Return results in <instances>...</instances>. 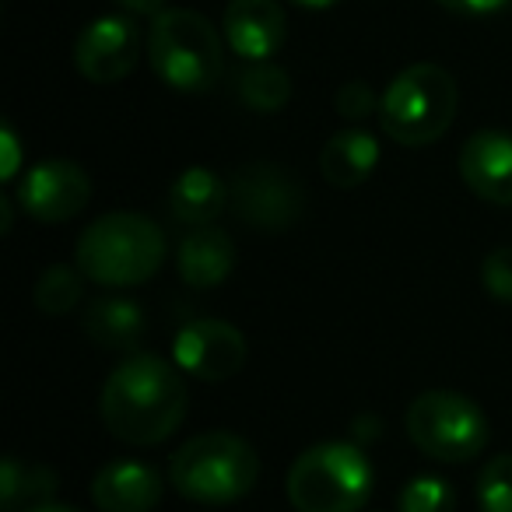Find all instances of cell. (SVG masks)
Returning <instances> with one entry per match:
<instances>
[{
  "instance_id": "cell-1",
  "label": "cell",
  "mask_w": 512,
  "mask_h": 512,
  "mask_svg": "<svg viewBox=\"0 0 512 512\" xmlns=\"http://www.w3.org/2000/svg\"><path fill=\"white\" fill-rule=\"evenodd\" d=\"M190 393L176 362L158 355H130L102 386V421L120 442L158 446L186 418Z\"/></svg>"
},
{
  "instance_id": "cell-2",
  "label": "cell",
  "mask_w": 512,
  "mask_h": 512,
  "mask_svg": "<svg viewBox=\"0 0 512 512\" xmlns=\"http://www.w3.org/2000/svg\"><path fill=\"white\" fill-rule=\"evenodd\" d=\"M74 264L102 288H134L165 264V235L144 214H106L78 235Z\"/></svg>"
},
{
  "instance_id": "cell-3",
  "label": "cell",
  "mask_w": 512,
  "mask_h": 512,
  "mask_svg": "<svg viewBox=\"0 0 512 512\" xmlns=\"http://www.w3.org/2000/svg\"><path fill=\"white\" fill-rule=\"evenodd\" d=\"M148 64L162 85L183 95H207L225 74L221 32L204 15L169 8L148 29Z\"/></svg>"
},
{
  "instance_id": "cell-4",
  "label": "cell",
  "mask_w": 512,
  "mask_h": 512,
  "mask_svg": "<svg viewBox=\"0 0 512 512\" xmlns=\"http://www.w3.org/2000/svg\"><path fill=\"white\" fill-rule=\"evenodd\" d=\"M169 481L197 505L239 502L260 481V456L242 435L204 432L172 456Z\"/></svg>"
},
{
  "instance_id": "cell-5",
  "label": "cell",
  "mask_w": 512,
  "mask_h": 512,
  "mask_svg": "<svg viewBox=\"0 0 512 512\" xmlns=\"http://www.w3.org/2000/svg\"><path fill=\"white\" fill-rule=\"evenodd\" d=\"M456 116V81L439 64H414L386 85L379 127L393 144L425 148L449 130Z\"/></svg>"
},
{
  "instance_id": "cell-6",
  "label": "cell",
  "mask_w": 512,
  "mask_h": 512,
  "mask_svg": "<svg viewBox=\"0 0 512 512\" xmlns=\"http://www.w3.org/2000/svg\"><path fill=\"white\" fill-rule=\"evenodd\" d=\"M372 495V463L351 442H320L288 470L295 512H362Z\"/></svg>"
},
{
  "instance_id": "cell-7",
  "label": "cell",
  "mask_w": 512,
  "mask_h": 512,
  "mask_svg": "<svg viewBox=\"0 0 512 512\" xmlns=\"http://www.w3.org/2000/svg\"><path fill=\"white\" fill-rule=\"evenodd\" d=\"M411 442L439 463H467L488 446V418L456 390H425L407 407Z\"/></svg>"
},
{
  "instance_id": "cell-8",
  "label": "cell",
  "mask_w": 512,
  "mask_h": 512,
  "mask_svg": "<svg viewBox=\"0 0 512 512\" xmlns=\"http://www.w3.org/2000/svg\"><path fill=\"white\" fill-rule=\"evenodd\" d=\"M228 190H232V211L239 214L242 225L264 235L288 232L306 214V190L278 162L242 165L228 183Z\"/></svg>"
},
{
  "instance_id": "cell-9",
  "label": "cell",
  "mask_w": 512,
  "mask_h": 512,
  "mask_svg": "<svg viewBox=\"0 0 512 512\" xmlns=\"http://www.w3.org/2000/svg\"><path fill=\"white\" fill-rule=\"evenodd\" d=\"M88 200H92V179L78 162H67V158L36 162L18 183V207L43 225L78 218Z\"/></svg>"
},
{
  "instance_id": "cell-10",
  "label": "cell",
  "mask_w": 512,
  "mask_h": 512,
  "mask_svg": "<svg viewBox=\"0 0 512 512\" xmlns=\"http://www.w3.org/2000/svg\"><path fill=\"white\" fill-rule=\"evenodd\" d=\"M249 344L239 327L225 320H190L172 341V362L179 372L204 383L232 379L246 365Z\"/></svg>"
},
{
  "instance_id": "cell-11",
  "label": "cell",
  "mask_w": 512,
  "mask_h": 512,
  "mask_svg": "<svg viewBox=\"0 0 512 512\" xmlns=\"http://www.w3.org/2000/svg\"><path fill=\"white\" fill-rule=\"evenodd\" d=\"M137 60H141V32L127 15L95 18L74 43V67L92 85L123 81L137 67Z\"/></svg>"
},
{
  "instance_id": "cell-12",
  "label": "cell",
  "mask_w": 512,
  "mask_h": 512,
  "mask_svg": "<svg viewBox=\"0 0 512 512\" xmlns=\"http://www.w3.org/2000/svg\"><path fill=\"white\" fill-rule=\"evenodd\" d=\"M221 29L228 50L253 64V60H271L285 46L288 18L281 0H232Z\"/></svg>"
},
{
  "instance_id": "cell-13",
  "label": "cell",
  "mask_w": 512,
  "mask_h": 512,
  "mask_svg": "<svg viewBox=\"0 0 512 512\" xmlns=\"http://www.w3.org/2000/svg\"><path fill=\"white\" fill-rule=\"evenodd\" d=\"M460 176L481 200L512 207V134L477 130L460 148Z\"/></svg>"
},
{
  "instance_id": "cell-14",
  "label": "cell",
  "mask_w": 512,
  "mask_h": 512,
  "mask_svg": "<svg viewBox=\"0 0 512 512\" xmlns=\"http://www.w3.org/2000/svg\"><path fill=\"white\" fill-rule=\"evenodd\" d=\"M165 481L151 463L116 460L95 474L92 502L99 512H151L162 502Z\"/></svg>"
},
{
  "instance_id": "cell-15",
  "label": "cell",
  "mask_w": 512,
  "mask_h": 512,
  "mask_svg": "<svg viewBox=\"0 0 512 512\" xmlns=\"http://www.w3.org/2000/svg\"><path fill=\"white\" fill-rule=\"evenodd\" d=\"M176 267H179V278L190 288H200V292L218 288L235 267L232 235L214 225L190 228V235L176 249Z\"/></svg>"
},
{
  "instance_id": "cell-16",
  "label": "cell",
  "mask_w": 512,
  "mask_h": 512,
  "mask_svg": "<svg viewBox=\"0 0 512 512\" xmlns=\"http://www.w3.org/2000/svg\"><path fill=\"white\" fill-rule=\"evenodd\" d=\"M228 204H232V190L207 165H190L169 186V211L179 225H190V228L211 225Z\"/></svg>"
},
{
  "instance_id": "cell-17",
  "label": "cell",
  "mask_w": 512,
  "mask_h": 512,
  "mask_svg": "<svg viewBox=\"0 0 512 512\" xmlns=\"http://www.w3.org/2000/svg\"><path fill=\"white\" fill-rule=\"evenodd\" d=\"M379 165V141L369 130H341L334 134L320 151V169L323 179L337 190H355L376 172Z\"/></svg>"
},
{
  "instance_id": "cell-18",
  "label": "cell",
  "mask_w": 512,
  "mask_h": 512,
  "mask_svg": "<svg viewBox=\"0 0 512 512\" xmlns=\"http://www.w3.org/2000/svg\"><path fill=\"white\" fill-rule=\"evenodd\" d=\"M144 330V309L130 299H99L85 313V334L106 351H134Z\"/></svg>"
},
{
  "instance_id": "cell-19",
  "label": "cell",
  "mask_w": 512,
  "mask_h": 512,
  "mask_svg": "<svg viewBox=\"0 0 512 512\" xmlns=\"http://www.w3.org/2000/svg\"><path fill=\"white\" fill-rule=\"evenodd\" d=\"M235 92L256 113H278L292 99V78L274 60H253V64H242L239 78H235Z\"/></svg>"
},
{
  "instance_id": "cell-20",
  "label": "cell",
  "mask_w": 512,
  "mask_h": 512,
  "mask_svg": "<svg viewBox=\"0 0 512 512\" xmlns=\"http://www.w3.org/2000/svg\"><path fill=\"white\" fill-rule=\"evenodd\" d=\"M53 488H57V474L46 467H25V463H18L15 456H8L4 460V467H0V505H4V512H18L22 505H43L50 502Z\"/></svg>"
},
{
  "instance_id": "cell-21",
  "label": "cell",
  "mask_w": 512,
  "mask_h": 512,
  "mask_svg": "<svg viewBox=\"0 0 512 512\" xmlns=\"http://www.w3.org/2000/svg\"><path fill=\"white\" fill-rule=\"evenodd\" d=\"M81 285H85V274H81L78 267L53 264V267H46L43 278L36 281V292H32V299H36L39 313L64 316L81 302Z\"/></svg>"
},
{
  "instance_id": "cell-22",
  "label": "cell",
  "mask_w": 512,
  "mask_h": 512,
  "mask_svg": "<svg viewBox=\"0 0 512 512\" xmlns=\"http://www.w3.org/2000/svg\"><path fill=\"white\" fill-rule=\"evenodd\" d=\"M481 512H512V453L491 456L474 484Z\"/></svg>"
},
{
  "instance_id": "cell-23",
  "label": "cell",
  "mask_w": 512,
  "mask_h": 512,
  "mask_svg": "<svg viewBox=\"0 0 512 512\" xmlns=\"http://www.w3.org/2000/svg\"><path fill=\"white\" fill-rule=\"evenodd\" d=\"M453 505V488L435 474L411 477L397 495V512H453Z\"/></svg>"
},
{
  "instance_id": "cell-24",
  "label": "cell",
  "mask_w": 512,
  "mask_h": 512,
  "mask_svg": "<svg viewBox=\"0 0 512 512\" xmlns=\"http://www.w3.org/2000/svg\"><path fill=\"white\" fill-rule=\"evenodd\" d=\"M481 285L491 299L512 302V246L491 249L481 260Z\"/></svg>"
},
{
  "instance_id": "cell-25",
  "label": "cell",
  "mask_w": 512,
  "mask_h": 512,
  "mask_svg": "<svg viewBox=\"0 0 512 512\" xmlns=\"http://www.w3.org/2000/svg\"><path fill=\"white\" fill-rule=\"evenodd\" d=\"M379 106H383V99H376L369 81H348V85H341L334 95V109L351 123L369 120L372 113H379Z\"/></svg>"
},
{
  "instance_id": "cell-26",
  "label": "cell",
  "mask_w": 512,
  "mask_h": 512,
  "mask_svg": "<svg viewBox=\"0 0 512 512\" xmlns=\"http://www.w3.org/2000/svg\"><path fill=\"white\" fill-rule=\"evenodd\" d=\"M439 8L453 11V15H467V18H484V15H498V11L512 8V0H435Z\"/></svg>"
},
{
  "instance_id": "cell-27",
  "label": "cell",
  "mask_w": 512,
  "mask_h": 512,
  "mask_svg": "<svg viewBox=\"0 0 512 512\" xmlns=\"http://www.w3.org/2000/svg\"><path fill=\"white\" fill-rule=\"evenodd\" d=\"M0 141H4V148H8V165H4V172H0V176L11 179L18 172V137H15V130L4 127V130H0Z\"/></svg>"
},
{
  "instance_id": "cell-28",
  "label": "cell",
  "mask_w": 512,
  "mask_h": 512,
  "mask_svg": "<svg viewBox=\"0 0 512 512\" xmlns=\"http://www.w3.org/2000/svg\"><path fill=\"white\" fill-rule=\"evenodd\" d=\"M120 4L127 11H134V15H151V22H155L162 11H169L165 8V0H120Z\"/></svg>"
},
{
  "instance_id": "cell-29",
  "label": "cell",
  "mask_w": 512,
  "mask_h": 512,
  "mask_svg": "<svg viewBox=\"0 0 512 512\" xmlns=\"http://www.w3.org/2000/svg\"><path fill=\"white\" fill-rule=\"evenodd\" d=\"M25 512H78V509L60 505V502H43V505H32V509H25Z\"/></svg>"
},
{
  "instance_id": "cell-30",
  "label": "cell",
  "mask_w": 512,
  "mask_h": 512,
  "mask_svg": "<svg viewBox=\"0 0 512 512\" xmlns=\"http://www.w3.org/2000/svg\"><path fill=\"white\" fill-rule=\"evenodd\" d=\"M292 4H299V8H313V11H327V8H334L337 0H292Z\"/></svg>"
}]
</instances>
